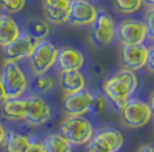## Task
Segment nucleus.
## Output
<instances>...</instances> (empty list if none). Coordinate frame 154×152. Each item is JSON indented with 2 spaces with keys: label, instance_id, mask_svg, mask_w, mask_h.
<instances>
[{
  "label": "nucleus",
  "instance_id": "obj_9",
  "mask_svg": "<svg viewBox=\"0 0 154 152\" xmlns=\"http://www.w3.org/2000/svg\"><path fill=\"white\" fill-rule=\"evenodd\" d=\"M94 96L87 89H81L74 93H66L63 98V111L67 116H83L90 112Z\"/></svg>",
  "mask_w": 154,
  "mask_h": 152
},
{
  "label": "nucleus",
  "instance_id": "obj_13",
  "mask_svg": "<svg viewBox=\"0 0 154 152\" xmlns=\"http://www.w3.org/2000/svg\"><path fill=\"white\" fill-rule=\"evenodd\" d=\"M56 63L60 71H79L85 64V56L72 47H63L58 51Z\"/></svg>",
  "mask_w": 154,
  "mask_h": 152
},
{
  "label": "nucleus",
  "instance_id": "obj_12",
  "mask_svg": "<svg viewBox=\"0 0 154 152\" xmlns=\"http://www.w3.org/2000/svg\"><path fill=\"white\" fill-rule=\"evenodd\" d=\"M93 37L98 44L106 45L115 36V24L112 17L105 11H98L93 24Z\"/></svg>",
  "mask_w": 154,
  "mask_h": 152
},
{
  "label": "nucleus",
  "instance_id": "obj_3",
  "mask_svg": "<svg viewBox=\"0 0 154 152\" xmlns=\"http://www.w3.org/2000/svg\"><path fill=\"white\" fill-rule=\"evenodd\" d=\"M2 81L8 99L22 98L28 88V79L17 61L5 60L2 69Z\"/></svg>",
  "mask_w": 154,
  "mask_h": 152
},
{
  "label": "nucleus",
  "instance_id": "obj_16",
  "mask_svg": "<svg viewBox=\"0 0 154 152\" xmlns=\"http://www.w3.org/2000/svg\"><path fill=\"white\" fill-rule=\"evenodd\" d=\"M2 112L7 120L11 121H23L26 112V100L24 98H12L7 99L2 104Z\"/></svg>",
  "mask_w": 154,
  "mask_h": 152
},
{
  "label": "nucleus",
  "instance_id": "obj_30",
  "mask_svg": "<svg viewBox=\"0 0 154 152\" xmlns=\"http://www.w3.org/2000/svg\"><path fill=\"white\" fill-rule=\"evenodd\" d=\"M149 71L154 72V45L147 48V56H146V66Z\"/></svg>",
  "mask_w": 154,
  "mask_h": 152
},
{
  "label": "nucleus",
  "instance_id": "obj_8",
  "mask_svg": "<svg viewBox=\"0 0 154 152\" xmlns=\"http://www.w3.org/2000/svg\"><path fill=\"white\" fill-rule=\"evenodd\" d=\"M38 44V40L29 36L27 32H22L14 42L3 48V55L5 60L19 61L23 59H28L34 51L35 45Z\"/></svg>",
  "mask_w": 154,
  "mask_h": 152
},
{
  "label": "nucleus",
  "instance_id": "obj_33",
  "mask_svg": "<svg viewBox=\"0 0 154 152\" xmlns=\"http://www.w3.org/2000/svg\"><path fill=\"white\" fill-rule=\"evenodd\" d=\"M147 106H149L150 111H152V115H154V91L150 93V96H149V103H147Z\"/></svg>",
  "mask_w": 154,
  "mask_h": 152
},
{
  "label": "nucleus",
  "instance_id": "obj_11",
  "mask_svg": "<svg viewBox=\"0 0 154 152\" xmlns=\"http://www.w3.org/2000/svg\"><path fill=\"white\" fill-rule=\"evenodd\" d=\"M98 10L88 0H71L69 7V20L74 25H91Z\"/></svg>",
  "mask_w": 154,
  "mask_h": 152
},
{
  "label": "nucleus",
  "instance_id": "obj_18",
  "mask_svg": "<svg viewBox=\"0 0 154 152\" xmlns=\"http://www.w3.org/2000/svg\"><path fill=\"white\" fill-rule=\"evenodd\" d=\"M46 152H71V144L60 133H51L43 140Z\"/></svg>",
  "mask_w": 154,
  "mask_h": 152
},
{
  "label": "nucleus",
  "instance_id": "obj_34",
  "mask_svg": "<svg viewBox=\"0 0 154 152\" xmlns=\"http://www.w3.org/2000/svg\"><path fill=\"white\" fill-rule=\"evenodd\" d=\"M138 152H154V147H152V145H142V147H140Z\"/></svg>",
  "mask_w": 154,
  "mask_h": 152
},
{
  "label": "nucleus",
  "instance_id": "obj_10",
  "mask_svg": "<svg viewBox=\"0 0 154 152\" xmlns=\"http://www.w3.org/2000/svg\"><path fill=\"white\" fill-rule=\"evenodd\" d=\"M147 48L141 44H122L119 51L121 63L129 71H140L146 66Z\"/></svg>",
  "mask_w": 154,
  "mask_h": 152
},
{
  "label": "nucleus",
  "instance_id": "obj_15",
  "mask_svg": "<svg viewBox=\"0 0 154 152\" xmlns=\"http://www.w3.org/2000/svg\"><path fill=\"white\" fill-rule=\"evenodd\" d=\"M59 83L66 93H74L86 88V79L79 71H60Z\"/></svg>",
  "mask_w": 154,
  "mask_h": 152
},
{
  "label": "nucleus",
  "instance_id": "obj_31",
  "mask_svg": "<svg viewBox=\"0 0 154 152\" xmlns=\"http://www.w3.org/2000/svg\"><path fill=\"white\" fill-rule=\"evenodd\" d=\"M7 93H5L4 86H3V81H2V76H0V104H3L5 100H7Z\"/></svg>",
  "mask_w": 154,
  "mask_h": 152
},
{
  "label": "nucleus",
  "instance_id": "obj_14",
  "mask_svg": "<svg viewBox=\"0 0 154 152\" xmlns=\"http://www.w3.org/2000/svg\"><path fill=\"white\" fill-rule=\"evenodd\" d=\"M22 34L19 24L10 13H0V47L4 48Z\"/></svg>",
  "mask_w": 154,
  "mask_h": 152
},
{
  "label": "nucleus",
  "instance_id": "obj_23",
  "mask_svg": "<svg viewBox=\"0 0 154 152\" xmlns=\"http://www.w3.org/2000/svg\"><path fill=\"white\" fill-rule=\"evenodd\" d=\"M143 0H114V5L121 13L130 15L142 7Z\"/></svg>",
  "mask_w": 154,
  "mask_h": 152
},
{
  "label": "nucleus",
  "instance_id": "obj_28",
  "mask_svg": "<svg viewBox=\"0 0 154 152\" xmlns=\"http://www.w3.org/2000/svg\"><path fill=\"white\" fill-rule=\"evenodd\" d=\"M105 108H106V100L102 98V96H97V98H94V100H93V106H91L90 112L100 113V112H103Z\"/></svg>",
  "mask_w": 154,
  "mask_h": 152
},
{
  "label": "nucleus",
  "instance_id": "obj_21",
  "mask_svg": "<svg viewBox=\"0 0 154 152\" xmlns=\"http://www.w3.org/2000/svg\"><path fill=\"white\" fill-rule=\"evenodd\" d=\"M55 86V80L52 76H48L46 74L42 75H35V77L32 79L31 88L38 93H46L51 91Z\"/></svg>",
  "mask_w": 154,
  "mask_h": 152
},
{
  "label": "nucleus",
  "instance_id": "obj_25",
  "mask_svg": "<svg viewBox=\"0 0 154 152\" xmlns=\"http://www.w3.org/2000/svg\"><path fill=\"white\" fill-rule=\"evenodd\" d=\"M27 0H0V7L5 13H17L26 7Z\"/></svg>",
  "mask_w": 154,
  "mask_h": 152
},
{
  "label": "nucleus",
  "instance_id": "obj_29",
  "mask_svg": "<svg viewBox=\"0 0 154 152\" xmlns=\"http://www.w3.org/2000/svg\"><path fill=\"white\" fill-rule=\"evenodd\" d=\"M26 152H46V148H44L43 142L34 140V142H29V144H28Z\"/></svg>",
  "mask_w": 154,
  "mask_h": 152
},
{
  "label": "nucleus",
  "instance_id": "obj_35",
  "mask_svg": "<svg viewBox=\"0 0 154 152\" xmlns=\"http://www.w3.org/2000/svg\"><path fill=\"white\" fill-rule=\"evenodd\" d=\"M94 68H95V74H97V75H100V72H102V71H100V66H98V64H97Z\"/></svg>",
  "mask_w": 154,
  "mask_h": 152
},
{
  "label": "nucleus",
  "instance_id": "obj_36",
  "mask_svg": "<svg viewBox=\"0 0 154 152\" xmlns=\"http://www.w3.org/2000/svg\"><path fill=\"white\" fill-rule=\"evenodd\" d=\"M143 1H146L149 5H152V7H154V0H143Z\"/></svg>",
  "mask_w": 154,
  "mask_h": 152
},
{
  "label": "nucleus",
  "instance_id": "obj_20",
  "mask_svg": "<svg viewBox=\"0 0 154 152\" xmlns=\"http://www.w3.org/2000/svg\"><path fill=\"white\" fill-rule=\"evenodd\" d=\"M97 135L107 143L112 152H118L121 148H122L123 135L118 130H114V128H106V130H100Z\"/></svg>",
  "mask_w": 154,
  "mask_h": 152
},
{
  "label": "nucleus",
  "instance_id": "obj_6",
  "mask_svg": "<svg viewBox=\"0 0 154 152\" xmlns=\"http://www.w3.org/2000/svg\"><path fill=\"white\" fill-rule=\"evenodd\" d=\"M26 100V112L24 120L29 125H43L51 118V108L48 103L40 98L39 95H29L24 98Z\"/></svg>",
  "mask_w": 154,
  "mask_h": 152
},
{
  "label": "nucleus",
  "instance_id": "obj_5",
  "mask_svg": "<svg viewBox=\"0 0 154 152\" xmlns=\"http://www.w3.org/2000/svg\"><path fill=\"white\" fill-rule=\"evenodd\" d=\"M152 111L147 103L140 99H129L121 108V119L129 128H141L146 125L152 119Z\"/></svg>",
  "mask_w": 154,
  "mask_h": 152
},
{
  "label": "nucleus",
  "instance_id": "obj_1",
  "mask_svg": "<svg viewBox=\"0 0 154 152\" xmlns=\"http://www.w3.org/2000/svg\"><path fill=\"white\" fill-rule=\"evenodd\" d=\"M137 87L138 79L135 76V72L122 69L105 81L103 91H105V95L110 99L111 103L118 110H121L130 99V96L135 92Z\"/></svg>",
  "mask_w": 154,
  "mask_h": 152
},
{
  "label": "nucleus",
  "instance_id": "obj_27",
  "mask_svg": "<svg viewBox=\"0 0 154 152\" xmlns=\"http://www.w3.org/2000/svg\"><path fill=\"white\" fill-rule=\"evenodd\" d=\"M71 0H44V5L59 10H69Z\"/></svg>",
  "mask_w": 154,
  "mask_h": 152
},
{
  "label": "nucleus",
  "instance_id": "obj_2",
  "mask_svg": "<svg viewBox=\"0 0 154 152\" xmlns=\"http://www.w3.org/2000/svg\"><path fill=\"white\" fill-rule=\"evenodd\" d=\"M59 133L70 144L83 145L94 136V130L91 123L83 116H67L60 123Z\"/></svg>",
  "mask_w": 154,
  "mask_h": 152
},
{
  "label": "nucleus",
  "instance_id": "obj_19",
  "mask_svg": "<svg viewBox=\"0 0 154 152\" xmlns=\"http://www.w3.org/2000/svg\"><path fill=\"white\" fill-rule=\"evenodd\" d=\"M50 24L48 22L43 19H32L28 22L27 24V34L29 36H32L35 40L40 42V40H44L46 37H48L50 35Z\"/></svg>",
  "mask_w": 154,
  "mask_h": 152
},
{
  "label": "nucleus",
  "instance_id": "obj_4",
  "mask_svg": "<svg viewBox=\"0 0 154 152\" xmlns=\"http://www.w3.org/2000/svg\"><path fill=\"white\" fill-rule=\"evenodd\" d=\"M58 51L59 49L47 39L38 42L31 56L28 57L29 67H31L34 75L47 74L56 63Z\"/></svg>",
  "mask_w": 154,
  "mask_h": 152
},
{
  "label": "nucleus",
  "instance_id": "obj_22",
  "mask_svg": "<svg viewBox=\"0 0 154 152\" xmlns=\"http://www.w3.org/2000/svg\"><path fill=\"white\" fill-rule=\"evenodd\" d=\"M44 15L47 22L52 24H63L69 20V10H59V8H51L44 5Z\"/></svg>",
  "mask_w": 154,
  "mask_h": 152
},
{
  "label": "nucleus",
  "instance_id": "obj_24",
  "mask_svg": "<svg viewBox=\"0 0 154 152\" xmlns=\"http://www.w3.org/2000/svg\"><path fill=\"white\" fill-rule=\"evenodd\" d=\"M86 152H112L111 148L109 147V144L105 142L103 139L97 135H94L91 137V140L87 143V147H86Z\"/></svg>",
  "mask_w": 154,
  "mask_h": 152
},
{
  "label": "nucleus",
  "instance_id": "obj_17",
  "mask_svg": "<svg viewBox=\"0 0 154 152\" xmlns=\"http://www.w3.org/2000/svg\"><path fill=\"white\" fill-rule=\"evenodd\" d=\"M31 140L28 136L23 133L15 132V131H7L4 142L0 147L3 148V152H26Z\"/></svg>",
  "mask_w": 154,
  "mask_h": 152
},
{
  "label": "nucleus",
  "instance_id": "obj_7",
  "mask_svg": "<svg viewBox=\"0 0 154 152\" xmlns=\"http://www.w3.org/2000/svg\"><path fill=\"white\" fill-rule=\"evenodd\" d=\"M115 36L121 44H141L147 37L146 25L140 20L126 19L115 27Z\"/></svg>",
  "mask_w": 154,
  "mask_h": 152
},
{
  "label": "nucleus",
  "instance_id": "obj_26",
  "mask_svg": "<svg viewBox=\"0 0 154 152\" xmlns=\"http://www.w3.org/2000/svg\"><path fill=\"white\" fill-rule=\"evenodd\" d=\"M145 25H146V35L149 39L154 42V7H152L146 12V19H145Z\"/></svg>",
  "mask_w": 154,
  "mask_h": 152
},
{
  "label": "nucleus",
  "instance_id": "obj_32",
  "mask_svg": "<svg viewBox=\"0 0 154 152\" xmlns=\"http://www.w3.org/2000/svg\"><path fill=\"white\" fill-rule=\"evenodd\" d=\"M5 135H7V128H5L4 124H3V121L0 120V145H2V143L4 142Z\"/></svg>",
  "mask_w": 154,
  "mask_h": 152
}]
</instances>
